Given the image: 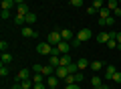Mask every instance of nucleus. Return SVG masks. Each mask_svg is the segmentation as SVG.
<instances>
[{"mask_svg": "<svg viewBox=\"0 0 121 89\" xmlns=\"http://www.w3.org/2000/svg\"><path fill=\"white\" fill-rule=\"evenodd\" d=\"M52 51H55V47H52L51 42H39V45H36V53H39V55H48L51 57Z\"/></svg>", "mask_w": 121, "mask_h": 89, "instance_id": "nucleus-1", "label": "nucleus"}, {"mask_svg": "<svg viewBox=\"0 0 121 89\" xmlns=\"http://www.w3.org/2000/svg\"><path fill=\"white\" fill-rule=\"evenodd\" d=\"M60 41H63V37H60V30H52V33H48V37H47V42H51L52 47H56Z\"/></svg>", "mask_w": 121, "mask_h": 89, "instance_id": "nucleus-2", "label": "nucleus"}, {"mask_svg": "<svg viewBox=\"0 0 121 89\" xmlns=\"http://www.w3.org/2000/svg\"><path fill=\"white\" fill-rule=\"evenodd\" d=\"M20 34H22L24 38H36V30L32 28V26H28V24L20 26Z\"/></svg>", "mask_w": 121, "mask_h": 89, "instance_id": "nucleus-3", "label": "nucleus"}, {"mask_svg": "<svg viewBox=\"0 0 121 89\" xmlns=\"http://www.w3.org/2000/svg\"><path fill=\"white\" fill-rule=\"evenodd\" d=\"M91 37H93V33H91L89 28H81V30H79V33H77V38H79V41H81V42L89 41Z\"/></svg>", "mask_w": 121, "mask_h": 89, "instance_id": "nucleus-4", "label": "nucleus"}, {"mask_svg": "<svg viewBox=\"0 0 121 89\" xmlns=\"http://www.w3.org/2000/svg\"><path fill=\"white\" fill-rule=\"evenodd\" d=\"M56 49H59V53H60V55H69L71 45H69V41H60L59 45H56Z\"/></svg>", "mask_w": 121, "mask_h": 89, "instance_id": "nucleus-5", "label": "nucleus"}, {"mask_svg": "<svg viewBox=\"0 0 121 89\" xmlns=\"http://www.w3.org/2000/svg\"><path fill=\"white\" fill-rule=\"evenodd\" d=\"M117 73L115 65H105V79H113V75Z\"/></svg>", "mask_w": 121, "mask_h": 89, "instance_id": "nucleus-6", "label": "nucleus"}, {"mask_svg": "<svg viewBox=\"0 0 121 89\" xmlns=\"http://www.w3.org/2000/svg\"><path fill=\"white\" fill-rule=\"evenodd\" d=\"M115 24V16H109V18H99V26H113Z\"/></svg>", "mask_w": 121, "mask_h": 89, "instance_id": "nucleus-7", "label": "nucleus"}, {"mask_svg": "<svg viewBox=\"0 0 121 89\" xmlns=\"http://www.w3.org/2000/svg\"><path fill=\"white\" fill-rule=\"evenodd\" d=\"M55 75L59 77V79H65V77L69 75V69H67V67H56L55 69Z\"/></svg>", "mask_w": 121, "mask_h": 89, "instance_id": "nucleus-8", "label": "nucleus"}, {"mask_svg": "<svg viewBox=\"0 0 121 89\" xmlns=\"http://www.w3.org/2000/svg\"><path fill=\"white\" fill-rule=\"evenodd\" d=\"M60 37H63V41H73V33H71V28H60Z\"/></svg>", "mask_w": 121, "mask_h": 89, "instance_id": "nucleus-9", "label": "nucleus"}, {"mask_svg": "<svg viewBox=\"0 0 121 89\" xmlns=\"http://www.w3.org/2000/svg\"><path fill=\"white\" fill-rule=\"evenodd\" d=\"M16 79H18V83H20V81H24V79H30V71H28V69H20Z\"/></svg>", "mask_w": 121, "mask_h": 89, "instance_id": "nucleus-10", "label": "nucleus"}, {"mask_svg": "<svg viewBox=\"0 0 121 89\" xmlns=\"http://www.w3.org/2000/svg\"><path fill=\"white\" fill-rule=\"evenodd\" d=\"M107 41H109V33H99L97 34V42L99 45H107Z\"/></svg>", "mask_w": 121, "mask_h": 89, "instance_id": "nucleus-11", "label": "nucleus"}, {"mask_svg": "<svg viewBox=\"0 0 121 89\" xmlns=\"http://www.w3.org/2000/svg\"><path fill=\"white\" fill-rule=\"evenodd\" d=\"M16 12L20 14V16H26V14L30 12V10H28V6H26V2H24V4H18V6H16Z\"/></svg>", "mask_w": 121, "mask_h": 89, "instance_id": "nucleus-12", "label": "nucleus"}, {"mask_svg": "<svg viewBox=\"0 0 121 89\" xmlns=\"http://www.w3.org/2000/svg\"><path fill=\"white\" fill-rule=\"evenodd\" d=\"M48 65H52V67H59L60 65V55H51V59H48Z\"/></svg>", "mask_w": 121, "mask_h": 89, "instance_id": "nucleus-13", "label": "nucleus"}, {"mask_svg": "<svg viewBox=\"0 0 121 89\" xmlns=\"http://www.w3.org/2000/svg\"><path fill=\"white\" fill-rule=\"evenodd\" d=\"M14 6H16L14 0H2V10H12Z\"/></svg>", "mask_w": 121, "mask_h": 89, "instance_id": "nucleus-14", "label": "nucleus"}, {"mask_svg": "<svg viewBox=\"0 0 121 89\" xmlns=\"http://www.w3.org/2000/svg\"><path fill=\"white\" fill-rule=\"evenodd\" d=\"M0 61H2V65H8V63H12V55H10L8 51H6V53H2V55H0Z\"/></svg>", "mask_w": 121, "mask_h": 89, "instance_id": "nucleus-15", "label": "nucleus"}, {"mask_svg": "<svg viewBox=\"0 0 121 89\" xmlns=\"http://www.w3.org/2000/svg\"><path fill=\"white\" fill-rule=\"evenodd\" d=\"M47 85H48V87H56V85H59V77H56V75L47 77Z\"/></svg>", "mask_w": 121, "mask_h": 89, "instance_id": "nucleus-16", "label": "nucleus"}, {"mask_svg": "<svg viewBox=\"0 0 121 89\" xmlns=\"http://www.w3.org/2000/svg\"><path fill=\"white\" fill-rule=\"evenodd\" d=\"M89 67L93 69V71H101V69L105 67V63H103V61H93V63H91Z\"/></svg>", "mask_w": 121, "mask_h": 89, "instance_id": "nucleus-17", "label": "nucleus"}, {"mask_svg": "<svg viewBox=\"0 0 121 89\" xmlns=\"http://www.w3.org/2000/svg\"><path fill=\"white\" fill-rule=\"evenodd\" d=\"M111 14H113V12H111V10H109V8H107V6H103V8L99 10V18H109V16H111Z\"/></svg>", "mask_w": 121, "mask_h": 89, "instance_id": "nucleus-18", "label": "nucleus"}, {"mask_svg": "<svg viewBox=\"0 0 121 89\" xmlns=\"http://www.w3.org/2000/svg\"><path fill=\"white\" fill-rule=\"evenodd\" d=\"M107 8L111 10V12H115V10L119 8V0H109V2H107Z\"/></svg>", "mask_w": 121, "mask_h": 89, "instance_id": "nucleus-19", "label": "nucleus"}, {"mask_svg": "<svg viewBox=\"0 0 121 89\" xmlns=\"http://www.w3.org/2000/svg\"><path fill=\"white\" fill-rule=\"evenodd\" d=\"M67 69H69V75L79 73V65H77V63H69V65H67Z\"/></svg>", "mask_w": 121, "mask_h": 89, "instance_id": "nucleus-20", "label": "nucleus"}, {"mask_svg": "<svg viewBox=\"0 0 121 89\" xmlns=\"http://www.w3.org/2000/svg\"><path fill=\"white\" fill-rule=\"evenodd\" d=\"M69 63H73L69 55H60V65H59V67H67V65H69Z\"/></svg>", "mask_w": 121, "mask_h": 89, "instance_id": "nucleus-21", "label": "nucleus"}, {"mask_svg": "<svg viewBox=\"0 0 121 89\" xmlns=\"http://www.w3.org/2000/svg\"><path fill=\"white\" fill-rule=\"evenodd\" d=\"M35 22H36V14L35 12H28V14H26V24H35Z\"/></svg>", "mask_w": 121, "mask_h": 89, "instance_id": "nucleus-22", "label": "nucleus"}, {"mask_svg": "<svg viewBox=\"0 0 121 89\" xmlns=\"http://www.w3.org/2000/svg\"><path fill=\"white\" fill-rule=\"evenodd\" d=\"M32 81H35V83H43V81H47V75H43V73H35Z\"/></svg>", "mask_w": 121, "mask_h": 89, "instance_id": "nucleus-23", "label": "nucleus"}, {"mask_svg": "<svg viewBox=\"0 0 121 89\" xmlns=\"http://www.w3.org/2000/svg\"><path fill=\"white\" fill-rule=\"evenodd\" d=\"M77 65H79V71H83V69H87L91 63H89L87 59H79V61H77Z\"/></svg>", "mask_w": 121, "mask_h": 89, "instance_id": "nucleus-24", "label": "nucleus"}, {"mask_svg": "<svg viewBox=\"0 0 121 89\" xmlns=\"http://www.w3.org/2000/svg\"><path fill=\"white\" fill-rule=\"evenodd\" d=\"M91 85H93V87H99V85H103V83H101V77H91Z\"/></svg>", "mask_w": 121, "mask_h": 89, "instance_id": "nucleus-25", "label": "nucleus"}, {"mask_svg": "<svg viewBox=\"0 0 121 89\" xmlns=\"http://www.w3.org/2000/svg\"><path fill=\"white\" fill-rule=\"evenodd\" d=\"M117 45H119L117 38H109V41H107V47H109V49H117Z\"/></svg>", "mask_w": 121, "mask_h": 89, "instance_id": "nucleus-26", "label": "nucleus"}, {"mask_svg": "<svg viewBox=\"0 0 121 89\" xmlns=\"http://www.w3.org/2000/svg\"><path fill=\"white\" fill-rule=\"evenodd\" d=\"M91 6H95V8H97V12H99V10L103 8V0H93V4H91Z\"/></svg>", "mask_w": 121, "mask_h": 89, "instance_id": "nucleus-27", "label": "nucleus"}, {"mask_svg": "<svg viewBox=\"0 0 121 89\" xmlns=\"http://www.w3.org/2000/svg\"><path fill=\"white\" fill-rule=\"evenodd\" d=\"M8 51V42L6 41H0V53H6Z\"/></svg>", "mask_w": 121, "mask_h": 89, "instance_id": "nucleus-28", "label": "nucleus"}, {"mask_svg": "<svg viewBox=\"0 0 121 89\" xmlns=\"http://www.w3.org/2000/svg\"><path fill=\"white\" fill-rule=\"evenodd\" d=\"M71 6H73V8H81V6H83V0H71Z\"/></svg>", "mask_w": 121, "mask_h": 89, "instance_id": "nucleus-29", "label": "nucleus"}, {"mask_svg": "<svg viewBox=\"0 0 121 89\" xmlns=\"http://www.w3.org/2000/svg\"><path fill=\"white\" fill-rule=\"evenodd\" d=\"M0 77H8V67H6V65L0 67Z\"/></svg>", "mask_w": 121, "mask_h": 89, "instance_id": "nucleus-30", "label": "nucleus"}, {"mask_svg": "<svg viewBox=\"0 0 121 89\" xmlns=\"http://www.w3.org/2000/svg\"><path fill=\"white\" fill-rule=\"evenodd\" d=\"M0 18H2V20H8L10 18V10H2V12H0Z\"/></svg>", "mask_w": 121, "mask_h": 89, "instance_id": "nucleus-31", "label": "nucleus"}, {"mask_svg": "<svg viewBox=\"0 0 121 89\" xmlns=\"http://www.w3.org/2000/svg\"><path fill=\"white\" fill-rule=\"evenodd\" d=\"M83 79H85V75H83L81 71H79V73H75V83H81Z\"/></svg>", "mask_w": 121, "mask_h": 89, "instance_id": "nucleus-32", "label": "nucleus"}, {"mask_svg": "<svg viewBox=\"0 0 121 89\" xmlns=\"http://www.w3.org/2000/svg\"><path fill=\"white\" fill-rule=\"evenodd\" d=\"M111 81H117V83H121V71H117L115 75H113V79Z\"/></svg>", "mask_w": 121, "mask_h": 89, "instance_id": "nucleus-33", "label": "nucleus"}, {"mask_svg": "<svg viewBox=\"0 0 121 89\" xmlns=\"http://www.w3.org/2000/svg\"><path fill=\"white\" fill-rule=\"evenodd\" d=\"M32 89H48V85H44V83H35V87Z\"/></svg>", "mask_w": 121, "mask_h": 89, "instance_id": "nucleus-34", "label": "nucleus"}, {"mask_svg": "<svg viewBox=\"0 0 121 89\" xmlns=\"http://www.w3.org/2000/svg\"><path fill=\"white\" fill-rule=\"evenodd\" d=\"M71 45H73V47H81L83 42H81V41H79V38H77V37H75V38H73V41H71Z\"/></svg>", "mask_w": 121, "mask_h": 89, "instance_id": "nucleus-35", "label": "nucleus"}, {"mask_svg": "<svg viewBox=\"0 0 121 89\" xmlns=\"http://www.w3.org/2000/svg\"><path fill=\"white\" fill-rule=\"evenodd\" d=\"M65 89H81V87H79V83H71V85H67Z\"/></svg>", "mask_w": 121, "mask_h": 89, "instance_id": "nucleus-36", "label": "nucleus"}, {"mask_svg": "<svg viewBox=\"0 0 121 89\" xmlns=\"http://www.w3.org/2000/svg\"><path fill=\"white\" fill-rule=\"evenodd\" d=\"M95 12H97L95 6H89V8H87V14H95Z\"/></svg>", "mask_w": 121, "mask_h": 89, "instance_id": "nucleus-37", "label": "nucleus"}, {"mask_svg": "<svg viewBox=\"0 0 121 89\" xmlns=\"http://www.w3.org/2000/svg\"><path fill=\"white\" fill-rule=\"evenodd\" d=\"M115 38H117V42H119V45H117V49L121 51V33H117V37H115Z\"/></svg>", "mask_w": 121, "mask_h": 89, "instance_id": "nucleus-38", "label": "nucleus"}, {"mask_svg": "<svg viewBox=\"0 0 121 89\" xmlns=\"http://www.w3.org/2000/svg\"><path fill=\"white\" fill-rule=\"evenodd\" d=\"M93 89H109V85H105V83H103V85H99V87H93Z\"/></svg>", "mask_w": 121, "mask_h": 89, "instance_id": "nucleus-39", "label": "nucleus"}, {"mask_svg": "<svg viewBox=\"0 0 121 89\" xmlns=\"http://www.w3.org/2000/svg\"><path fill=\"white\" fill-rule=\"evenodd\" d=\"M113 14H115V16H121V6H119V8H117V10H115Z\"/></svg>", "mask_w": 121, "mask_h": 89, "instance_id": "nucleus-40", "label": "nucleus"}, {"mask_svg": "<svg viewBox=\"0 0 121 89\" xmlns=\"http://www.w3.org/2000/svg\"><path fill=\"white\" fill-rule=\"evenodd\" d=\"M119 6H121V0H119Z\"/></svg>", "mask_w": 121, "mask_h": 89, "instance_id": "nucleus-41", "label": "nucleus"}]
</instances>
